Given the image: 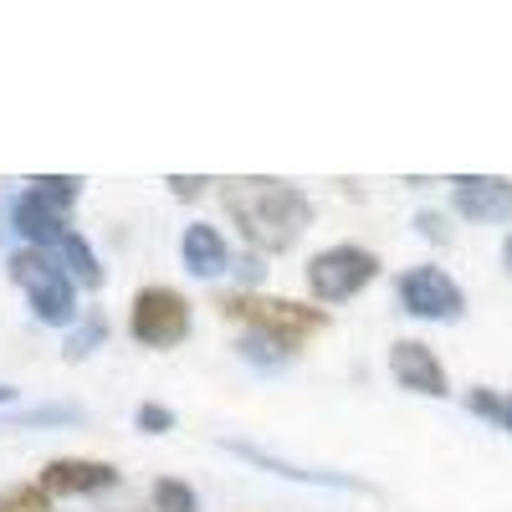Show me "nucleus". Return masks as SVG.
<instances>
[{
	"mask_svg": "<svg viewBox=\"0 0 512 512\" xmlns=\"http://www.w3.org/2000/svg\"><path fill=\"white\" fill-rule=\"evenodd\" d=\"M226 210L236 231L256 246V251H287L303 226L313 221V205L297 185L282 180H231L226 185Z\"/></svg>",
	"mask_w": 512,
	"mask_h": 512,
	"instance_id": "obj_1",
	"label": "nucleus"
},
{
	"mask_svg": "<svg viewBox=\"0 0 512 512\" xmlns=\"http://www.w3.org/2000/svg\"><path fill=\"white\" fill-rule=\"evenodd\" d=\"M216 308L231 318V323H246L251 338H267L282 354H292L297 344H308L313 333L328 328V313L323 308H303L292 297H262V292H226L216 297Z\"/></svg>",
	"mask_w": 512,
	"mask_h": 512,
	"instance_id": "obj_2",
	"label": "nucleus"
},
{
	"mask_svg": "<svg viewBox=\"0 0 512 512\" xmlns=\"http://www.w3.org/2000/svg\"><path fill=\"white\" fill-rule=\"evenodd\" d=\"M82 180H62V175H47V180H31L21 190V200L11 205V221L16 231L41 251V246H62L72 231H67V210L77 200Z\"/></svg>",
	"mask_w": 512,
	"mask_h": 512,
	"instance_id": "obj_3",
	"label": "nucleus"
},
{
	"mask_svg": "<svg viewBox=\"0 0 512 512\" xmlns=\"http://www.w3.org/2000/svg\"><path fill=\"white\" fill-rule=\"evenodd\" d=\"M11 277L26 287V297H31V313L41 318V323H52V328H62V323H72L77 318V303H72V277L52 262L47 251H36V246H21V251H11Z\"/></svg>",
	"mask_w": 512,
	"mask_h": 512,
	"instance_id": "obj_4",
	"label": "nucleus"
},
{
	"mask_svg": "<svg viewBox=\"0 0 512 512\" xmlns=\"http://www.w3.org/2000/svg\"><path fill=\"white\" fill-rule=\"evenodd\" d=\"M374 277H379V256L364 246H328L308 262V287L318 303H349Z\"/></svg>",
	"mask_w": 512,
	"mask_h": 512,
	"instance_id": "obj_5",
	"label": "nucleus"
},
{
	"mask_svg": "<svg viewBox=\"0 0 512 512\" xmlns=\"http://www.w3.org/2000/svg\"><path fill=\"white\" fill-rule=\"evenodd\" d=\"M128 333L144 349H175L190 333V303L175 287H144L134 297V313H128Z\"/></svg>",
	"mask_w": 512,
	"mask_h": 512,
	"instance_id": "obj_6",
	"label": "nucleus"
},
{
	"mask_svg": "<svg viewBox=\"0 0 512 512\" xmlns=\"http://www.w3.org/2000/svg\"><path fill=\"white\" fill-rule=\"evenodd\" d=\"M400 308L410 318H425V323H456L466 308V292L441 267H410L400 277Z\"/></svg>",
	"mask_w": 512,
	"mask_h": 512,
	"instance_id": "obj_7",
	"label": "nucleus"
},
{
	"mask_svg": "<svg viewBox=\"0 0 512 512\" xmlns=\"http://www.w3.org/2000/svg\"><path fill=\"white\" fill-rule=\"evenodd\" d=\"M451 200L466 221H482V226L512 221V180H502V175H456Z\"/></svg>",
	"mask_w": 512,
	"mask_h": 512,
	"instance_id": "obj_8",
	"label": "nucleus"
},
{
	"mask_svg": "<svg viewBox=\"0 0 512 512\" xmlns=\"http://www.w3.org/2000/svg\"><path fill=\"white\" fill-rule=\"evenodd\" d=\"M113 482H118L113 466L88 461V456H57V461H47V472H41V492L47 497H88V492H103Z\"/></svg>",
	"mask_w": 512,
	"mask_h": 512,
	"instance_id": "obj_9",
	"label": "nucleus"
},
{
	"mask_svg": "<svg viewBox=\"0 0 512 512\" xmlns=\"http://www.w3.org/2000/svg\"><path fill=\"white\" fill-rule=\"evenodd\" d=\"M390 374L400 379V390H410V395H431V400L446 395L441 359L425 349V344H415V338H400V344L390 349Z\"/></svg>",
	"mask_w": 512,
	"mask_h": 512,
	"instance_id": "obj_10",
	"label": "nucleus"
},
{
	"mask_svg": "<svg viewBox=\"0 0 512 512\" xmlns=\"http://www.w3.org/2000/svg\"><path fill=\"white\" fill-rule=\"evenodd\" d=\"M180 251H185V267H190L195 277H216V272H226V241H221L216 226H200V221L185 226Z\"/></svg>",
	"mask_w": 512,
	"mask_h": 512,
	"instance_id": "obj_11",
	"label": "nucleus"
},
{
	"mask_svg": "<svg viewBox=\"0 0 512 512\" xmlns=\"http://www.w3.org/2000/svg\"><path fill=\"white\" fill-rule=\"evenodd\" d=\"M226 451H236V456H246V461H256V466H267V472H282V477H292V482H323V487H359V482H349V477H333V472H303V466H287V461H277V456H267V451H256V446H236V441H226Z\"/></svg>",
	"mask_w": 512,
	"mask_h": 512,
	"instance_id": "obj_12",
	"label": "nucleus"
},
{
	"mask_svg": "<svg viewBox=\"0 0 512 512\" xmlns=\"http://www.w3.org/2000/svg\"><path fill=\"white\" fill-rule=\"evenodd\" d=\"M62 262L72 267V277H77L82 287H98V282H103L98 256H93V246L82 241V236H67V241H62Z\"/></svg>",
	"mask_w": 512,
	"mask_h": 512,
	"instance_id": "obj_13",
	"label": "nucleus"
},
{
	"mask_svg": "<svg viewBox=\"0 0 512 512\" xmlns=\"http://www.w3.org/2000/svg\"><path fill=\"white\" fill-rule=\"evenodd\" d=\"M466 410L492 420V425H502V431L512 436V395H502V390H472V395H466Z\"/></svg>",
	"mask_w": 512,
	"mask_h": 512,
	"instance_id": "obj_14",
	"label": "nucleus"
},
{
	"mask_svg": "<svg viewBox=\"0 0 512 512\" xmlns=\"http://www.w3.org/2000/svg\"><path fill=\"white\" fill-rule=\"evenodd\" d=\"M154 512H200V502H195V492H190L185 482L159 477V482H154Z\"/></svg>",
	"mask_w": 512,
	"mask_h": 512,
	"instance_id": "obj_15",
	"label": "nucleus"
},
{
	"mask_svg": "<svg viewBox=\"0 0 512 512\" xmlns=\"http://www.w3.org/2000/svg\"><path fill=\"white\" fill-rule=\"evenodd\" d=\"M103 328H108V323H103L98 313H88V318H82V328H72V333H67V349H62V354H67V359H88V354L98 349Z\"/></svg>",
	"mask_w": 512,
	"mask_h": 512,
	"instance_id": "obj_16",
	"label": "nucleus"
},
{
	"mask_svg": "<svg viewBox=\"0 0 512 512\" xmlns=\"http://www.w3.org/2000/svg\"><path fill=\"white\" fill-rule=\"evenodd\" d=\"M0 512H52V497L41 492V487H6L0 492Z\"/></svg>",
	"mask_w": 512,
	"mask_h": 512,
	"instance_id": "obj_17",
	"label": "nucleus"
},
{
	"mask_svg": "<svg viewBox=\"0 0 512 512\" xmlns=\"http://www.w3.org/2000/svg\"><path fill=\"white\" fill-rule=\"evenodd\" d=\"M169 425H175V410H164V405H139V431H149V436H164Z\"/></svg>",
	"mask_w": 512,
	"mask_h": 512,
	"instance_id": "obj_18",
	"label": "nucleus"
},
{
	"mask_svg": "<svg viewBox=\"0 0 512 512\" xmlns=\"http://www.w3.org/2000/svg\"><path fill=\"white\" fill-rule=\"evenodd\" d=\"M415 226H420V236H425V241H451V231H446V221L436 216V210H420Z\"/></svg>",
	"mask_w": 512,
	"mask_h": 512,
	"instance_id": "obj_19",
	"label": "nucleus"
},
{
	"mask_svg": "<svg viewBox=\"0 0 512 512\" xmlns=\"http://www.w3.org/2000/svg\"><path fill=\"white\" fill-rule=\"evenodd\" d=\"M169 185H175V195H180V200H190V195H200V185H205V180H185V175H175Z\"/></svg>",
	"mask_w": 512,
	"mask_h": 512,
	"instance_id": "obj_20",
	"label": "nucleus"
},
{
	"mask_svg": "<svg viewBox=\"0 0 512 512\" xmlns=\"http://www.w3.org/2000/svg\"><path fill=\"white\" fill-rule=\"evenodd\" d=\"M502 267L512 272V231H507V241H502Z\"/></svg>",
	"mask_w": 512,
	"mask_h": 512,
	"instance_id": "obj_21",
	"label": "nucleus"
},
{
	"mask_svg": "<svg viewBox=\"0 0 512 512\" xmlns=\"http://www.w3.org/2000/svg\"><path fill=\"white\" fill-rule=\"evenodd\" d=\"M11 395H16V390H6V384H0V405H6V400H11Z\"/></svg>",
	"mask_w": 512,
	"mask_h": 512,
	"instance_id": "obj_22",
	"label": "nucleus"
}]
</instances>
